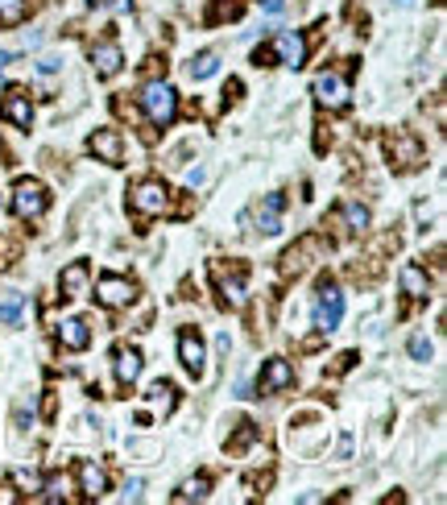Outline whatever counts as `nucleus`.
<instances>
[{
	"instance_id": "nucleus-8",
	"label": "nucleus",
	"mask_w": 447,
	"mask_h": 505,
	"mask_svg": "<svg viewBox=\"0 0 447 505\" xmlns=\"http://www.w3.org/2000/svg\"><path fill=\"white\" fill-rule=\"evenodd\" d=\"M274 54H278V62L282 66H303V58H307V41H303V33H294V29H286V33H278L274 37Z\"/></svg>"
},
{
	"instance_id": "nucleus-13",
	"label": "nucleus",
	"mask_w": 447,
	"mask_h": 505,
	"mask_svg": "<svg viewBox=\"0 0 447 505\" xmlns=\"http://www.w3.org/2000/svg\"><path fill=\"white\" fill-rule=\"evenodd\" d=\"M282 207H286L282 195H265V203H261V211H257V228H261L265 236L282 232Z\"/></svg>"
},
{
	"instance_id": "nucleus-16",
	"label": "nucleus",
	"mask_w": 447,
	"mask_h": 505,
	"mask_svg": "<svg viewBox=\"0 0 447 505\" xmlns=\"http://www.w3.org/2000/svg\"><path fill=\"white\" fill-rule=\"evenodd\" d=\"M398 282H402V294H406V298H427V269H419L415 261L402 265Z\"/></svg>"
},
{
	"instance_id": "nucleus-32",
	"label": "nucleus",
	"mask_w": 447,
	"mask_h": 505,
	"mask_svg": "<svg viewBox=\"0 0 447 505\" xmlns=\"http://www.w3.org/2000/svg\"><path fill=\"white\" fill-rule=\"evenodd\" d=\"M104 4H108V8H116V12H120V8H129V0H104Z\"/></svg>"
},
{
	"instance_id": "nucleus-33",
	"label": "nucleus",
	"mask_w": 447,
	"mask_h": 505,
	"mask_svg": "<svg viewBox=\"0 0 447 505\" xmlns=\"http://www.w3.org/2000/svg\"><path fill=\"white\" fill-rule=\"evenodd\" d=\"M4 62H12V54H8V50H0V66H4Z\"/></svg>"
},
{
	"instance_id": "nucleus-15",
	"label": "nucleus",
	"mask_w": 447,
	"mask_h": 505,
	"mask_svg": "<svg viewBox=\"0 0 447 505\" xmlns=\"http://www.w3.org/2000/svg\"><path fill=\"white\" fill-rule=\"evenodd\" d=\"M79 485H83V493L95 502V497H104V493H108V473H104L99 464H91V460H87V464H79Z\"/></svg>"
},
{
	"instance_id": "nucleus-30",
	"label": "nucleus",
	"mask_w": 447,
	"mask_h": 505,
	"mask_svg": "<svg viewBox=\"0 0 447 505\" xmlns=\"http://www.w3.org/2000/svg\"><path fill=\"white\" fill-rule=\"evenodd\" d=\"M203 182H207V170H203V166H199V170H191V174H187V187H203Z\"/></svg>"
},
{
	"instance_id": "nucleus-21",
	"label": "nucleus",
	"mask_w": 447,
	"mask_h": 505,
	"mask_svg": "<svg viewBox=\"0 0 447 505\" xmlns=\"http://www.w3.org/2000/svg\"><path fill=\"white\" fill-rule=\"evenodd\" d=\"M220 70V58L216 54H199L195 62H191V79H211Z\"/></svg>"
},
{
	"instance_id": "nucleus-34",
	"label": "nucleus",
	"mask_w": 447,
	"mask_h": 505,
	"mask_svg": "<svg viewBox=\"0 0 447 505\" xmlns=\"http://www.w3.org/2000/svg\"><path fill=\"white\" fill-rule=\"evenodd\" d=\"M0 207H4V191H0Z\"/></svg>"
},
{
	"instance_id": "nucleus-14",
	"label": "nucleus",
	"mask_w": 447,
	"mask_h": 505,
	"mask_svg": "<svg viewBox=\"0 0 447 505\" xmlns=\"http://www.w3.org/2000/svg\"><path fill=\"white\" fill-rule=\"evenodd\" d=\"M290 381H294L290 361H269V365H265V373H261V394H278V390H286Z\"/></svg>"
},
{
	"instance_id": "nucleus-4",
	"label": "nucleus",
	"mask_w": 447,
	"mask_h": 505,
	"mask_svg": "<svg viewBox=\"0 0 447 505\" xmlns=\"http://www.w3.org/2000/svg\"><path fill=\"white\" fill-rule=\"evenodd\" d=\"M340 319H344V294L336 286H323L319 298H315V327L319 332H336Z\"/></svg>"
},
{
	"instance_id": "nucleus-7",
	"label": "nucleus",
	"mask_w": 447,
	"mask_h": 505,
	"mask_svg": "<svg viewBox=\"0 0 447 505\" xmlns=\"http://www.w3.org/2000/svg\"><path fill=\"white\" fill-rule=\"evenodd\" d=\"M87 149H91L99 162H108V166H120V162H124V141H120L116 128H99V133H91Z\"/></svg>"
},
{
	"instance_id": "nucleus-22",
	"label": "nucleus",
	"mask_w": 447,
	"mask_h": 505,
	"mask_svg": "<svg viewBox=\"0 0 447 505\" xmlns=\"http://www.w3.org/2000/svg\"><path fill=\"white\" fill-rule=\"evenodd\" d=\"M220 290H224V298H228L232 307L245 303V278H240V274H236V278H220Z\"/></svg>"
},
{
	"instance_id": "nucleus-19",
	"label": "nucleus",
	"mask_w": 447,
	"mask_h": 505,
	"mask_svg": "<svg viewBox=\"0 0 447 505\" xmlns=\"http://www.w3.org/2000/svg\"><path fill=\"white\" fill-rule=\"evenodd\" d=\"M207 489H211V481H207V477H191V481H182V485H178V502H203V497H207Z\"/></svg>"
},
{
	"instance_id": "nucleus-28",
	"label": "nucleus",
	"mask_w": 447,
	"mask_h": 505,
	"mask_svg": "<svg viewBox=\"0 0 447 505\" xmlns=\"http://www.w3.org/2000/svg\"><path fill=\"white\" fill-rule=\"evenodd\" d=\"M141 497H145V481H141V477H133V481L124 485V502H141Z\"/></svg>"
},
{
	"instance_id": "nucleus-10",
	"label": "nucleus",
	"mask_w": 447,
	"mask_h": 505,
	"mask_svg": "<svg viewBox=\"0 0 447 505\" xmlns=\"http://www.w3.org/2000/svg\"><path fill=\"white\" fill-rule=\"evenodd\" d=\"M62 298H83L87 294V286H91V269H87V261H70L66 269H62Z\"/></svg>"
},
{
	"instance_id": "nucleus-1",
	"label": "nucleus",
	"mask_w": 447,
	"mask_h": 505,
	"mask_svg": "<svg viewBox=\"0 0 447 505\" xmlns=\"http://www.w3.org/2000/svg\"><path fill=\"white\" fill-rule=\"evenodd\" d=\"M137 99H141V112H145L153 124H170V120H174V112H178V95H174V87H170V83H162V79L145 83Z\"/></svg>"
},
{
	"instance_id": "nucleus-12",
	"label": "nucleus",
	"mask_w": 447,
	"mask_h": 505,
	"mask_svg": "<svg viewBox=\"0 0 447 505\" xmlns=\"http://www.w3.org/2000/svg\"><path fill=\"white\" fill-rule=\"evenodd\" d=\"M58 344L70 348V352H83V348L91 344L87 323H83V319H62V323H58Z\"/></svg>"
},
{
	"instance_id": "nucleus-11",
	"label": "nucleus",
	"mask_w": 447,
	"mask_h": 505,
	"mask_svg": "<svg viewBox=\"0 0 447 505\" xmlns=\"http://www.w3.org/2000/svg\"><path fill=\"white\" fill-rule=\"evenodd\" d=\"M91 62H95V75H116L120 70V62H124V54H120V46L116 41H99V46H91Z\"/></svg>"
},
{
	"instance_id": "nucleus-29",
	"label": "nucleus",
	"mask_w": 447,
	"mask_h": 505,
	"mask_svg": "<svg viewBox=\"0 0 447 505\" xmlns=\"http://www.w3.org/2000/svg\"><path fill=\"white\" fill-rule=\"evenodd\" d=\"M58 66H62V58H58V54H46V58H37V70H41V75H54Z\"/></svg>"
},
{
	"instance_id": "nucleus-2",
	"label": "nucleus",
	"mask_w": 447,
	"mask_h": 505,
	"mask_svg": "<svg viewBox=\"0 0 447 505\" xmlns=\"http://www.w3.org/2000/svg\"><path fill=\"white\" fill-rule=\"evenodd\" d=\"M46 207H50V195H46V187H41L37 178H21V182L12 187V211H17L21 220H37Z\"/></svg>"
},
{
	"instance_id": "nucleus-26",
	"label": "nucleus",
	"mask_w": 447,
	"mask_h": 505,
	"mask_svg": "<svg viewBox=\"0 0 447 505\" xmlns=\"http://www.w3.org/2000/svg\"><path fill=\"white\" fill-rule=\"evenodd\" d=\"M41 497H46V502H62V497H66V477H46Z\"/></svg>"
},
{
	"instance_id": "nucleus-31",
	"label": "nucleus",
	"mask_w": 447,
	"mask_h": 505,
	"mask_svg": "<svg viewBox=\"0 0 447 505\" xmlns=\"http://www.w3.org/2000/svg\"><path fill=\"white\" fill-rule=\"evenodd\" d=\"M265 8H269V12H282V8H286V0H265Z\"/></svg>"
},
{
	"instance_id": "nucleus-5",
	"label": "nucleus",
	"mask_w": 447,
	"mask_h": 505,
	"mask_svg": "<svg viewBox=\"0 0 447 505\" xmlns=\"http://www.w3.org/2000/svg\"><path fill=\"white\" fill-rule=\"evenodd\" d=\"M311 91H315V99H319L323 108H332V112H336V108H344V104H348V95H352L348 79H344V75H332V70H327V75H319Z\"/></svg>"
},
{
	"instance_id": "nucleus-20",
	"label": "nucleus",
	"mask_w": 447,
	"mask_h": 505,
	"mask_svg": "<svg viewBox=\"0 0 447 505\" xmlns=\"http://www.w3.org/2000/svg\"><path fill=\"white\" fill-rule=\"evenodd\" d=\"M29 12V0H0V25H21Z\"/></svg>"
},
{
	"instance_id": "nucleus-35",
	"label": "nucleus",
	"mask_w": 447,
	"mask_h": 505,
	"mask_svg": "<svg viewBox=\"0 0 447 505\" xmlns=\"http://www.w3.org/2000/svg\"><path fill=\"white\" fill-rule=\"evenodd\" d=\"M0 87H4V83H0Z\"/></svg>"
},
{
	"instance_id": "nucleus-24",
	"label": "nucleus",
	"mask_w": 447,
	"mask_h": 505,
	"mask_svg": "<svg viewBox=\"0 0 447 505\" xmlns=\"http://www.w3.org/2000/svg\"><path fill=\"white\" fill-rule=\"evenodd\" d=\"M21 311H25V298H21V294H8V298L0 303V323H17Z\"/></svg>"
},
{
	"instance_id": "nucleus-9",
	"label": "nucleus",
	"mask_w": 447,
	"mask_h": 505,
	"mask_svg": "<svg viewBox=\"0 0 447 505\" xmlns=\"http://www.w3.org/2000/svg\"><path fill=\"white\" fill-rule=\"evenodd\" d=\"M133 282L129 278H116V274H108V278H99V286H95V298L104 303V307H124V303H133Z\"/></svg>"
},
{
	"instance_id": "nucleus-27",
	"label": "nucleus",
	"mask_w": 447,
	"mask_h": 505,
	"mask_svg": "<svg viewBox=\"0 0 447 505\" xmlns=\"http://www.w3.org/2000/svg\"><path fill=\"white\" fill-rule=\"evenodd\" d=\"M410 356H415V361H431V340H427V336H415V340H410Z\"/></svg>"
},
{
	"instance_id": "nucleus-17",
	"label": "nucleus",
	"mask_w": 447,
	"mask_h": 505,
	"mask_svg": "<svg viewBox=\"0 0 447 505\" xmlns=\"http://www.w3.org/2000/svg\"><path fill=\"white\" fill-rule=\"evenodd\" d=\"M0 116H4L8 124H17V128H29V116H33V112H29V99L12 91V95L0 104Z\"/></svg>"
},
{
	"instance_id": "nucleus-3",
	"label": "nucleus",
	"mask_w": 447,
	"mask_h": 505,
	"mask_svg": "<svg viewBox=\"0 0 447 505\" xmlns=\"http://www.w3.org/2000/svg\"><path fill=\"white\" fill-rule=\"evenodd\" d=\"M129 203H133L137 216H162L166 203H170V191H166L162 178H145V182L133 187V199H129Z\"/></svg>"
},
{
	"instance_id": "nucleus-6",
	"label": "nucleus",
	"mask_w": 447,
	"mask_h": 505,
	"mask_svg": "<svg viewBox=\"0 0 447 505\" xmlns=\"http://www.w3.org/2000/svg\"><path fill=\"white\" fill-rule=\"evenodd\" d=\"M178 361H182V369L191 373V377H203V369H207V352H203V340H199V332H182L178 336Z\"/></svg>"
},
{
	"instance_id": "nucleus-25",
	"label": "nucleus",
	"mask_w": 447,
	"mask_h": 505,
	"mask_svg": "<svg viewBox=\"0 0 447 505\" xmlns=\"http://www.w3.org/2000/svg\"><path fill=\"white\" fill-rule=\"evenodd\" d=\"M344 220L352 228H369V207L365 203H344Z\"/></svg>"
},
{
	"instance_id": "nucleus-23",
	"label": "nucleus",
	"mask_w": 447,
	"mask_h": 505,
	"mask_svg": "<svg viewBox=\"0 0 447 505\" xmlns=\"http://www.w3.org/2000/svg\"><path fill=\"white\" fill-rule=\"evenodd\" d=\"M149 398H153V406H162V415L174 410V385H170V381H158V385L149 390Z\"/></svg>"
},
{
	"instance_id": "nucleus-18",
	"label": "nucleus",
	"mask_w": 447,
	"mask_h": 505,
	"mask_svg": "<svg viewBox=\"0 0 447 505\" xmlns=\"http://www.w3.org/2000/svg\"><path fill=\"white\" fill-rule=\"evenodd\" d=\"M116 377H120L124 385H133V381L141 377V352H137V348H120V352H116Z\"/></svg>"
}]
</instances>
